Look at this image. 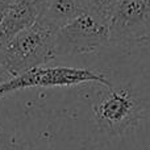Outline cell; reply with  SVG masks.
<instances>
[{"instance_id":"1","label":"cell","mask_w":150,"mask_h":150,"mask_svg":"<svg viewBox=\"0 0 150 150\" xmlns=\"http://www.w3.org/2000/svg\"><path fill=\"white\" fill-rule=\"evenodd\" d=\"M57 32L37 21L32 28L0 45V69L17 78L32 69L46 65L55 58Z\"/></svg>"},{"instance_id":"2","label":"cell","mask_w":150,"mask_h":150,"mask_svg":"<svg viewBox=\"0 0 150 150\" xmlns=\"http://www.w3.org/2000/svg\"><path fill=\"white\" fill-rule=\"evenodd\" d=\"M109 45V23L83 12L59 29L55 36V57L92 54Z\"/></svg>"},{"instance_id":"3","label":"cell","mask_w":150,"mask_h":150,"mask_svg":"<svg viewBox=\"0 0 150 150\" xmlns=\"http://www.w3.org/2000/svg\"><path fill=\"white\" fill-rule=\"evenodd\" d=\"M82 83H99L104 87H112L105 75L98 71L66 66H40L17 78H12L8 82L0 83V93L4 96L13 91L29 87H70Z\"/></svg>"},{"instance_id":"4","label":"cell","mask_w":150,"mask_h":150,"mask_svg":"<svg viewBox=\"0 0 150 150\" xmlns=\"http://www.w3.org/2000/svg\"><path fill=\"white\" fill-rule=\"evenodd\" d=\"M150 40V0H120L109 20V45L128 46Z\"/></svg>"},{"instance_id":"5","label":"cell","mask_w":150,"mask_h":150,"mask_svg":"<svg viewBox=\"0 0 150 150\" xmlns=\"http://www.w3.org/2000/svg\"><path fill=\"white\" fill-rule=\"evenodd\" d=\"M107 91L93 104V115L98 122L107 129H117L133 117L136 100L125 88L105 87Z\"/></svg>"},{"instance_id":"6","label":"cell","mask_w":150,"mask_h":150,"mask_svg":"<svg viewBox=\"0 0 150 150\" xmlns=\"http://www.w3.org/2000/svg\"><path fill=\"white\" fill-rule=\"evenodd\" d=\"M46 0H15L0 21V45L32 28L41 18Z\"/></svg>"},{"instance_id":"7","label":"cell","mask_w":150,"mask_h":150,"mask_svg":"<svg viewBox=\"0 0 150 150\" xmlns=\"http://www.w3.org/2000/svg\"><path fill=\"white\" fill-rule=\"evenodd\" d=\"M83 11L78 0H46L45 9L38 23L59 30L62 26L82 15Z\"/></svg>"},{"instance_id":"8","label":"cell","mask_w":150,"mask_h":150,"mask_svg":"<svg viewBox=\"0 0 150 150\" xmlns=\"http://www.w3.org/2000/svg\"><path fill=\"white\" fill-rule=\"evenodd\" d=\"M78 1L83 12L109 23L120 0H78Z\"/></svg>"},{"instance_id":"9","label":"cell","mask_w":150,"mask_h":150,"mask_svg":"<svg viewBox=\"0 0 150 150\" xmlns=\"http://www.w3.org/2000/svg\"><path fill=\"white\" fill-rule=\"evenodd\" d=\"M0 150H26L21 144L16 141H0Z\"/></svg>"},{"instance_id":"10","label":"cell","mask_w":150,"mask_h":150,"mask_svg":"<svg viewBox=\"0 0 150 150\" xmlns=\"http://www.w3.org/2000/svg\"><path fill=\"white\" fill-rule=\"evenodd\" d=\"M15 0H0V17H3L4 12L7 11V8L9 7Z\"/></svg>"},{"instance_id":"11","label":"cell","mask_w":150,"mask_h":150,"mask_svg":"<svg viewBox=\"0 0 150 150\" xmlns=\"http://www.w3.org/2000/svg\"><path fill=\"white\" fill-rule=\"evenodd\" d=\"M0 98H1V93H0Z\"/></svg>"},{"instance_id":"12","label":"cell","mask_w":150,"mask_h":150,"mask_svg":"<svg viewBox=\"0 0 150 150\" xmlns=\"http://www.w3.org/2000/svg\"><path fill=\"white\" fill-rule=\"evenodd\" d=\"M0 21H1V17H0Z\"/></svg>"}]
</instances>
